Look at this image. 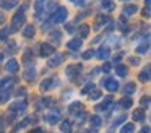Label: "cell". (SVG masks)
<instances>
[{
    "instance_id": "cell-17",
    "label": "cell",
    "mask_w": 151,
    "mask_h": 133,
    "mask_svg": "<svg viewBox=\"0 0 151 133\" xmlns=\"http://www.w3.org/2000/svg\"><path fill=\"white\" fill-rule=\"evenodd\" d=\"M34 75H36V71H34V68H29V70L24 73V78L26 80H34Z\"/></svg>"
},
{
    "instance_id": "cell-13",
    "label": "cell",
    "mask_w": 151,
    "mask_h": 133,
    "mask_svg": "<svg viewBox=\"0 0 151 133\" xmlns=\"http://www.w3.org/2000/svg\"><path fill=\"white\" fill-rule=\"evenodd\" d=\"M62 60H63V55H57L54 60H50L49 62V67H57L59 63H62Z\"/></svg>"
},
{
    "instance_id": "cell-2",
    "label": "cell",
    "mask_w": 151,
    "mask_h": 133,
    "mask_svg": "<svg viewBox=\"0 0 151 133\" xmlns=\"http://www.w3.org/2000/svg\"><path fill=\"white\" fill-rule=\"evenodd\" d=\"M67 18V10L63 6H57L55 8V13H54V21L57 23H63Z\"/></svg>"
},
{
    "instance_id": "cell-22",
    "label": "cell",
    "mask_w": 151,
    "mask_h": 133,
    "mask_svg": "<svg viewBox=\"0 0 151 133\" xmlns=\"http://www.w3.org/2000/svg\"><path fill=\"white\" fill-rule=\"evenodd\" d=\"M88 32H89L88 26H81V28H80V34H81V37H86V36H88Z\"/></svg>"
},
{
    "instance_id": "cell-19",
    "label": "cell",
    "mask_w": 151,
    "mask_h": 133,
    "mask_svg": "<svg viewBox=\"0 0 151 133\" xmlns=\"http://www.w3.org/2000/svg\"><path fill=\"white\" fill-rule=\"evenodd\" d=\"M133 91H135V84H127L125 89H124V93H125V96H128V94H132Z\"/></svg>"
},
{
    "instance_id": "cell-36",
    "label": "cell",
    "mask_w": 151,
    "mask_h": 133,
    "mask_svg": "<svg viewBox=\"0 0 151 133\" xmlns=\"http://www.w3.org/2000/svg\"><path fill=\"white\" fill-rule=\"evenodd\" d=\"M2 60H4V55H0V63H2Z\"/></svg>"
},
{
    "instance_id": "cell-30",
    "label": "cell",
    "mask_w": 151,
    "mask_h": 133,
    "mask_svg": "<svg viewBox=\"0 0 151 133\" xmlns=\"http://www.w3.org/2000/svg\"><path fill=\"white\" fill-rule=\"evenodd\" d=\"M99 97H101V93H98V91H96V93H93L91 99H99Z\"/></svg>"
},
{
    "instance_id": "cell-5",
    "label": "cell",
    "mask_w": 151,
    "mask_h": 133,
    "mask_svg": "<svg viewBox=\"0 0 151 133\" xmlns=\"http://www.w3.org/2000/svg\"><path fill=\"white\" fill-rule=\"evenodd\" d=\"M54 52V47L50 44H42L41 45V55L42 57H47V55H50Z\"/></svg>"
},
{
    "instance_id": "cell-9",
    "label": "cell",
    "mask_w": 151,
    "mask_h": 133,
    "mask_svg": "<svg viewBox=\"0 0 151 133\" xmlns=\"http://www.w3.org/2000/svg\"><path fill=\"white\" fill-rule=\"evenodd\" d=\"M107 57H109V49H107V47H101V49L98 50V58L106 60Z\"/></svg>"
},
{
    "instance_id": "cell-6",
    "label": "cell",
    "mask_w": 151,
    "mask_h": 133,
    "mask_svg": "<svg viewBox=\"0 0 151 133\" xmlns=\"http://www.w3.org/2000/svg\"><path fill=\"white\" fill-rule=\"evenodd\" d=\"M7 70L10 71V73H17V70H18V62L15 60V58L8 60V63H7Z\"/></svg>"
},
{
    "instance_id": "cell-28",
    "label": "cell",
    "mask_w": 151,
    "mask_h": 133,
    "mask_svg": "<svg viewBox=\"0 0 151 133\" xmlns=\"http://www.w3.org/2000/svg\"><path fill=\"white\" fill-rule=\"evenodd\" d=\"M44 2H46V0H37V2H36V3H37V5H36V8H37V10H39V8H42V6H44L42 3H44Z\"/></svg>"
},
{
    "instance_id": "cell-21",
    "label": "cell",
    "mask_w": 151,
    "mask_h": 133,
    "mask_svg": "<svg viewBox=\"0 0 151 133\" xmlns=\"http://www.w3.org/2000/svg\"><path fill=\"white\" fill-rule=\"evenodd\" d=\"M140 80H143V81H148V80H150V68H148V67H146V70H145V73L140 75Z\"/></svg>"
},
{
    "instance_id": "cell-29",
    "label": "cell",
    "mask_w": 151,
    "mask_h": 133,
    "mask_svg": "<svg viewBox=\"0 0 151 133\" xmlns=\"http://www.w3.org/2000/svg\"><path fill=\"white\" fill-rule=\"evenodd\" d=\"M146 49H148V45H140V47H138L137 50H138V52H140V54H141V52H146Z\"/></svg>"
},
{
    "instance_id": "cell-35",
    "label": "cell",
    "mask_w": 151,
    "mask_h": 133,
    "mask_svg": "<svg viewBox=\"0 0 151 133\" xmlns=\"http://www.w3.org/2000/svg\"><path fill=\"white\" fill-rule=\"evenodd\" d=\"M0 23H4V16L0 15Z\"/></svg>"
},
{
    "instance_id": "cell-7",
    "label": "cell",
    "mask_w": 151,
    "mask_h": 133,
    "mask_svg": "<svg viewBox=\"0 0 151 133\" xmlns=\"http://www.w3.org/2000/svg\"><path fill=\"white\" fill-rule=\"evenodd\" d=\"M80 65H72V67H68V70H67V75H68V78H73L76 73H80Z\"/></svg>"
},
{
    "instance_id": "cell-3",
    "label": "cell",
    "mask_w": 151,
    "mask_h": 133,
    "mask_svg": "<svg viewBox=\"0 0 151 133\" xmlns=\"http://www.w3.org/2000/svg\"><path fill=\"white\" fill-rule=\"evenodd\" d=\"M102 86H104L106 89H109L111 93H114V91L119 89V83L115 80H111V78H107V80L102 81Z\"/></svg>"
},
{
    "instance_id": "cell-25",
    "label": "cell",
    "mask_w": 151,
    "mask_h": 133,
    "mask_svg": "<svg viewBox=\"0 0 151 133\" xmlns=\"http://www.w3.org/2000/svg\"><path fill=\"white\" fill-rule=\"evenodd\" d=\"M50 83H52V81H50V80L44 81V83L41 84V89H49V88H50Z\"/></svg>"
},
{
    "instance_id": "cell-20",
    "label": "cell",
    "mask_w": 151,
    "mask_h": 133,
    "mask_svg": "<svg viewBox=\"0 0 151 133\" xmlns=\"http://www.w3.org/2000/svg\"><path fill=\"white\" fill-rule=\"evenodd\" d=\"M133 132H135L133 125H130V123H128V125H125L124 128H122V132H120V133H133Z\"/></svg>"
},
{
    "instance_id": "cell-31",
    "label": "cell",
    "mask_w": 151,
    "mask_h": 133,
    "mask_svg": "<svg viewBox=\"0 0 151 133\" xmlns=\"http://www.w3.org/2000/svg\"><path fill=\"white\" fill-rule=\"evenodd\" d=\"M52 37L55 39V41H59V39H60V32H52Z\"/></svg>"
},
{
    "instance_id": "cell-27",
    "label": "cell",
    "mask_w": 151,
    "mask_h": 133,
    "mask_svg": "<svg viewBox=\"0 0 151 133\" xmlns=\"http://www.w3.org/2000/svg\"><path fill=\"white\" fill-rule=\"evenodd\" d=\"M93 89H94V86H93V84H88V86H86L85 89L81 91V93H83V94H86V93H89V91H93Z\"/></svg>"
},
{
    "instance_id": "cell-4",
    "label": "cell",
    "mask_w": 151,
    "mask_h": 133,
    "mask_svg": "<svg viewBox=\"0 0 151 133\" xmlns=\"http://www.w3.org/2000/svg\"><path fill=\"white\" fill-rule=\"evenodd\" d=\"M60 120V114L57 110H50L49 115H47V122L49 123H57Z\"/></svg>"
},
{
    "instance_id": "cell-14",
    "label": "cell",
    "mask_w": 151,
    "mask_h": 133,
    "mask_svg": "<svg viewBox=\"0 0 151 133\" xmlns=\"http://www.w3.org/2000/svg\"><path fill=\"white\" fill-rule=\"evenodd\" d=\"M62 132L63 133H70V132H72V123H70L68 120H65V122L62 123Z\"/></svg>"
},
{
    "instance_id": "cell-24",
    "label": "cell",
    "mask_w": 151,
    "mask_h": 133,
    "mask_svg": "<svg viewBox=\"0 0 151 133\" xmlns=\"http://www.w3.org/2000/svg\"><path fill=\"white\" fill-rule=\"evenodd\" d=\"M104 6H106L107 10H112V8H114V3H112V0H106V2L102 3V8H104Z\"/></svg>"
},
{
    "instance_id": "cell-32",
    "label": "cell",
    "mask_w": 151,
    "mask_h": 133,
    "mask_svg": "<svg viewBox=\"0 0 151 133\" xmlns=\"http://www.w3.org/2000/svg\"><path fill=\"white\" fill-rule=\"evenodd\" d=\"M102 70H104L106 73H107V71L111 70V65H109V63H106V65H104V68H102Z\"/></svg>"
},
{
    "instance_id": "cell-8",
    "label": "cell",
    "mask_w": 151,
    "mask_h": 133,
    "mask_svg": "<svg viewBox=\"0 0 151 133\" xmlns=\"http://www.w3.org/2000/svg\"><path fill=\"white\" fill-rule=\"evenodd\" d=\"M133 120H135V122H143V120H145V112H143V109L135 110V112H133Z\"/></svg>"
},
{
    "instance_id": "cell-34",
    "label": "cell",
    "mask_w": 151,
    "mask_h": 133,
    "mask_svg": "<svg viewBox=\"0 0 151 133\" xmlns=\"http://www.w3.org/2000/svg\"><path fill=\"white\" fill-rule=\"evenodd\" d=\"M31 133H42V130L39 128V130H34V132H31Z\"/></svg>"
},
{
    "instance_id": "cell-26",
    "label": "cell",
    "mask_w": 151,
    "mask_h": 133,
    "mask_svg": "<svg viewBox=\"0 0 151 133\" xmlns=\"http://www.w3.org/2000/svg\"><path fill=\"white\" fill-rule=\"evenodd\" d=\"M93 55H94V52H93V50H86L85 55H83V58H86V60H88V58H91Z\"/></svg>"
},
{
    "instance_id": "cell-11",
    "label": "cell",
    "mask_w": 151,
    "mask_h": 133,
    "mask_svg": "<svg viewBox=\"0 0 151 133\" xmlns=\"http://www.w3.org/2000/svg\"><path fill=\"white\" fill-rule=\"evenodd\" d=\"M23 36L24 37H33L34 36V26H31V24H28L26 28H24V31H23Z\"/></svg>"
},
{
    "instance_id": "cell-15",
    "label": "cell",
    "mask_w": 151,
    "mask_h": 133,
    "mask_svg": "<svg viewBox=\"0 0 151 133\" xmlns=\"http://www.w3.org/2000/svg\"><path fill=\"white\" fill-rule=\"evenodd\" d=\"M120 106H122V107H130V106H132V99H130V96H125L124 99L120 101Z\"/></svg>"
},
{
    "instance_id": "cell-33",
    "label": "cell",
    "mask_w": 151,
    "mask_h": 133,
    "mask_svg": "<svg viewBox=\"0 0 151 133\" xmlns=\"http://www.w3.org/2000/svg\"><path fill=\"white\" fill-rule=\"evenodd\" d=\"M140 133H150V128H148V127H145V128L143 130H141V132Z\"/></svg>"
},
{
    "instance_id": "cell-23",
    "label": "cell",
    "mask_w": 151,
    "mask_h": 133,
    "mask_svg": "<svg viewBox=\"0 0 151 133\" xmlns=\"http://www.w3.org/2000/svg\"><path fill=\"white\" fill-rule=\"evenodd\" d=\"M91 122H93V125H94V127H99V125H101V119H99L98 115H93V117H91Z\"/></svg>"
},
{
    "instance_id": "cell-10",
    "label": "cell",
    "mask_w": 151,
    "mask_h": 133,
    "mask_svg": "<svg viewBox=\"0 0 151 133\" xmlns=\"http://www.w3.org/2000/svg\"><path fill=\"white\" fill-rule=\"evenodd\" d=\"M80 47H81V39H73L68 42V49H72V50H76Z\"/></svg>"
},
{
    "instance_id": "cell-12",
    "label": "cell",
    "mask_w": 151,
    "mask_h": 133,
    "mask_svg": "<svg viewBox=\"0 0 151 133\" xmlns=\"http://www.w3.org/2000/svg\"><path fill=\"white\" fill-rule=\"evenodd\" d=\"M18 0H5V2H2V6H4L5 10L8 8H13V6H17Z\"/></svg>"
},
{
    "instance_id": "cell-16",
    "label": "cell",
    "mask_w": 151,
    "mask_h": 133,
    "mask_svg": "<svg viewBox=\"0 0 151 133\" xmlns=\"http://www.w3.org/2000/svg\"><path fill=\"white\" fill-rule=\"evenodd\" d=\"M137 5H132V6H127V8H125L124 10V13H125V15H133V13L135 12H137Z\"/></svg>"
},
{
    "instance_id": "cell-18",
    "label": "cell",
    "mask_w": 151,
    "mask_h": 133,
    "mask_svg": "<svg viewBox=\"0 0 151 133\" xmlns=\"http://www.w3.org/2000/svg\"><path fill=\"white\" fill-rule=\"evenodd\" d=\"M117 73H119V76H125V75H127V67L119 65V67H117Z\"/></svg>"
},
{
    "instance_id": "cell-1",
    "label": "cell",
    "mask_w": 151,
    "mask_h": 133,
    "mask_svg": "<svg viewBox=\"0 0 151 133\" xmlns=\"http://www.w3.org/2000/svg\"><path fill=\"white\" fill-rule=\"evenodd\" d=\"M24 23V5L18 10V13L13 16V23H12V28L13 29H18L21 28V24Z\"/></svg>"
}]
</instances>
